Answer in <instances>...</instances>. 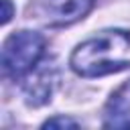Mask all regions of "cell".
<instances>
[{
  "label": "cell",
  "mask_w": 130,
  "mask_h": 130,
  "mask_svg": "<svg viewBox=\"0 0 130 130\" xmlns=\"http://www.w3.org/2000/svg\"><path fill=\"white\" fill-rule=\"evenodd\" d=\"M130 47V32L128 30H104L73 51L69 65L81 77H102L108 73H118L130 65L124 53Z\"/></svg>",
  "instance_id": "1"
},
{
  "label": "cell",
  "mask_w": 130,
  "mask_h": 130,
  "mask_svg": "<svg viewBox=\"0 0 130 130\" xmlns=\"http://www.w3.org/2000/svg\"><path fill=\"white\" fill-rule=\"evenodd\" d=\"M2 24H6L10 18H12V4H10V0H2Z\"/></svg>",
  "instance_id": "6"
},
{
  "label": "cell",
  "mask_w": 130,
  "mask_h": 130,
  "mask_svg": "<svg viewBox=\"0 0 130 130\" xmlns=\"http://www.w3.org/2000/svg\"><path fill=\"white\" fill-rule=\"evenodd\" d=\"M32 75L28 77V81L24 83V95H26V102L30 106H41L45 104L51 93H53V87H55V79H57V69L51 65V63H45L43 67H35L30 71Z\"/></svg>",
  "instance_id": "3"
},
{
  "label": "cell",
  "mask_w": 130,
  "mask_h": 130,
  "mask_svg": "<svg viewBox=\"0 0 130 130\" xmlns=\"http://www.w3.org/2000/svg\"><path fill=\"white\" fill-rule=\"evenodd\" d=\"M45 51V39L32 30L12 32L2 47V69L4 75L18 79L30 73Z\"/></svg>",
  "instance_id": "2"
},
{
  "label": "cell",
  "mask_w": 130,
  "mask_h": 130,
  "mask_svg": "<svg viewBox=\"0 0 130 130\" xmlns=\"http://www.w3.org/2000/svg\"><path fill=\"white\" fill-rule=\"evenodd\" d=\"M45 128H77V122L75 120H69V118H63V116H57V118H51L43 124Z\"/></svg>",
  "instance_id": "5"
},
{
  "label": "cell",
  "mask_w": 130,
  "mask_h": 130,
  "mask_svg": "<svg viewBox=\"0 0 130 130\" xmlns=\"http://www.w3.org/2000/svg\"><path fill=\"white\" fill-rule=\"evenodd\" d=\"M91 4H93V0H69L61 8H57L53 24H69V22L81 18L91 8Z\"/></svg>",
  "instance_id": "4"
}]
</instances>
